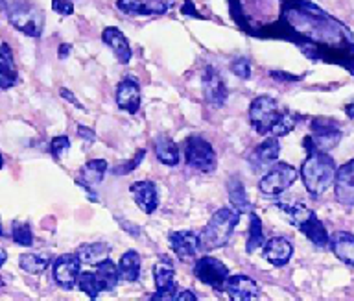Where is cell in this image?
Instances as JSON below:
<instances>
[{
  "label": "cell",
  "mask_w": 354,
  "mask_h": 301,
  "mask_svg": "<svg viewBox=\"0 0 354 301\" xmlns=\"http://www.w3.org/2000/svg\"><path fill=\"white\" fill-rule=\"evenodd\" d=\"M277 209H281L288 222L295 228H299L306 218H310V215H314V211L303 203H277Z\"/></svg>",
  "instance_id": "29"
},
{
  "label": "cell",
  "mask_w": 354,
  "mask_h": 301,
  "mask_svg": "<svg viewBox=\"0 0 354 301\" xmlns=\"http://www.w3.org/2000/svg\"><path fill=\"white\" fill-rule=\"evenodd\" d=\"M153 277L157 294L151 295V300H176V270L168 257H160L159 262L155 264Z\"/></svg>",
  "instance_id": "9"
},
{
  "label": "cell",
  "mask_w": 354,
  "mask_h": 301,
  "mask_svg": "<svg viewBox=\"0 0 354 301\" xmlns=\"http://www.w3.org/2000/svg\"><path fill=\"white\" fill-rule=\"evenodd\" d=\"M17 80H19V74H17L11 48L6 43H2L0 45V87L2 89H10V87L17 84Z\"/></svg>",
  "instance_id": "22"
},
{
  "label": "cell",
  "mask_w": 354,
  "mask_h": 301,
  "mask_svg": "<svg viewBox=\"0 0 354 301\" xmlns=\"http://www.w3.org/2000/svg\"><path fill=\"white\" fill-rule=\"evenodd\" d=\"M153 150L157 159H159L162 165H166V167H176L177 163H179V150H177V145L168 137V135H159V137L155 139Z\"/></svg>",
  "instance_id": "23"
},
{
  "label": "cell",
  "mask_w": 354,
  "mask_h": 301,
  "mask_svg": "<svg viewBox=\"0 0 354 301\" xmlns=\"http://www.w3.org/2000/svg\"><path fill=\"white\" fill-rule=\"evenodd\" d=\"M118 272H120V279H124V281H129V283L137 281L138 275H140V255L137 251L129 250L120 257Z\"/></svg>",
  "instance_id": "27"
},
{
  "label": "cell",
  "mask_w": 354,
  "mask_h": 301,
  "mask_svg": "<svg viewBox=\"0 0 354 301\" xmlns=\"http://www.w3.org/2000/svg\"><path fill=\"white\" fill-rule=\"evenodd\" d=\"M171 250L181 261L190 262L196 259L199 250V237L192 231H176L168 237Z\"/></svg>",
  "instance_id": "14"
},
{
  "label": "cell",
  "mask_w": 354,
  "mask_h": 301,
  "mask_svg": "<svg viewBox=\"0 0 354 301\" xmlns=\"http://www.w3.org/2000/svg\"><path fill=\"white\" fill-rule=\"evenodd\" d=\"M111 248L104 242H94V244H83L77 250L76 255L80 257V261L91 266H98L100 262H104L105 259H109Z\"/></svg>",
  "instance_id": "26"
},
{
  "label": "cell",
  "mask_w": 354,
  "mask_h": 301,
  "mask_svg": "<svg viewBox=\"0 0 354 301\" xmlns=\"http://www.w3.org/2000/svg\"><path fill=\"white\" fill-rule=\"evenodd\" d=\"M6 261H8V253H6L4 248H0V266H4Z\"/></svg>",
  "instance_id": "46"
},
{
  "label": "cell",
  "mask_w": 354,
  "mask_h": 301,
  "mask_svg": "<svg viewBox=\"0 0 354 301\" xmlns=\"http://www.w3.org/2000/svg\"><path fill=\"white\" fill-rule=\"evenodd\" d=\"M240 222V212H234L227 207H221L212 215L209 224L205 226L199 237V250L212 251L223 246L231 240L232 231Z\"/></svg>",
  "instance_id": "3"
},
{
  "label": "cell",
  "mask_w": 354,
  "mask_h": 301,
  "mask_svg": "<svg viewBox=\"0 0 354 301\" xmlns=\"http://www.w3.org/2000/svg\"><path fill=\"white\" fill-rule=\"evenodd\" d=\"M334 194L342 206H354V159L336 168Z\"/></svg>",
  "instance_id": "12"
},
{
  "label": "cell",
  "mask_w": 354,
  "mask_h": 301,
  "mask_svg": "<svg viewBox=\"0 0 354 301\" xmlns=\"http://www.w3.org/2000/svg\"><path fill=\"white\" fill-rule=\"evenodd\" d=\"M13 240L19 246H32L33 235L28 224H13Z\"/></svg>",
  "instance_id": "34"
},
{
  "label": "cell",
  "mask_w": 354,
  "mask_h": 301,
  "mask_svg": "<svg viewBox=\"0 0 354 301\" xmlns=\"http://www.w3.org/2000/svg\"><path fill=\"white\" fill-rule=\"evenodd\" d=\"M266 239H264V231H262V222H260V218L251 212L249 215V240H248V251L249 255L254 253V251L259 250L260 246H264Z\"/></svg>",
  "instance_id": "30"
},
{
  "label": "cell",
  "mask_w": 354,
  "mask_h": 301,
  "mask_svg": "<svg viewBox=\"0 0 354 301\" xmlns=\"http://www.w3.org/2000/svg\"><path fill=\"white\" fill-rule=\"evenodd\" d=\"M144 154H146V152L140 150V152H138V154H137V156H135V159H131V161H127L126 165H120V167H115V174H116V176H118V174H120V176H126V174L133 172V170H135V168L138 167V163L142 161Z\"/></svg>",
  "instance_id": "37"
},
{
  "label": "cell",
  "mask_w": 354,
  "mask_h": 301,
  "mask_svg": "<svg viewBox=\"0 0 354 301\" xmlns=\"http://www.w3.org/2000/svg\"><path fill=\"white\" fill-rule=\"evenodd\" d=\"M225 292L231 295L232 300L238 301H249L260 298V286L257 284V281L243 275V273H236V275L227 277Z\"/></svg>",
  "instance_id": "13"
},
{
  "label": "cell",
  "mask_w": 354,
  "mask_h": 301,
  "mask_svg": "<svg viewBox=\"0 0 354 301\" xmlns=\"http://www.w3.org/2000/svg\"><path fill=\"white\" fill-rule=\"evenodd\" d=\"M0 235H2V226H0Z\"/></svg>",
  "instance_id": "49"
},
{
  "label": "cell",
  "mask_w": 354,
  "mask_h": 301,
  "mask_svg": "<svg viewBox=\"0 0 354 301\" xmlns=\"http://www.w3.org/2000/svg\"><path fill=\"white\" fill-rule=\"evenodd\" d=\"M107 172V161L105 159H91L83 165L82 179L77 183L87 185V187H98L104 181V176Z\"/></svg>",
  "instance_id": "25"
},
{
  "label": "cell",
  "mask_w": 354,
  "mask_h": 301,
  "mask_svg": "<svg viewBox=\"0 0 354 301\" xmlns=\"http://www.w3.org/2000/svg\"><path fill=\"white\" fill-rule=\"evenodd\" d=\"M133 198L137 201L138 209L146 215L155 212L157 206H159V196H157V189H155L153 181H135L129 187Z\"/></svg>",
  "instance_id": "16"
},
{
  "label": "cell",
  "mask_w": 354,
  "mask_h": 301,
  "mask_svg": "<svg viewBox=\"0 0 354 301\" xmlns=\"http://www.w3.org/2000/svg\"><path fill=\"white\" fill-rule=\"evenodd\" d=\"M116 8L126 15H151L146 0H116Z\"/></svg>",
  "instance_id": "32"
},
{
  "label": "cell",
  "mask_w": 354,
  "mask_h": 301,
  "mask_svg": "<svg viewBox=\"0 0 354 301\" xmlns=\"http://www.w3.org/2000/svg\"><path fill=\"white\" fill-rule=\"evenodd\" d=\"M231 71L236 74L238 78L248 80L249 76H251V63H249V60H245V57H238L236 62H232Z\"/></svg>",
  "instance_id": "36"
},
{
  "label": "cell",
  "mask_w": 354,
  "mask_h": 301,
  "mask_svg": "<svg viewBox=\"0 0 354 301\" xmlns=\"http://www.w3.org/2000/svg\"><path fill=\"white\" fill-rule=\"evenodd\" d=\"M94 273H96V281H98L102 292H111V290H115L118 281H120L118 266H116L113 261H109V259H105L104 262H100Z\"/></svg>",
  "instance_id": "24"
},
{
  "label": "cell",
  "mask_w": 354,
  "mask_h": 301,
  "mask_svg": "<svg viewBox=\"0 0 354 301\" xmlns=\"http://www.w3.org/2000/svg\"><path fill=\"white\" fill-rule=\"evenodd\" d=\"M116 104L126 113H137L140 107V89L135 80H122L116 87Z\"/></svg>",
  "instance_id": "19"
},
{
  "label": "cell",
  "mask_w": 354,
  "mask_h": 301,
  "mask_svg": "<svg viewBox=\"0 0 354 301\" xmlns=\"http://www.w3.org/2000/svg\"><path fill=\"white\" fill-rule=\"evenodd\" d=\"M80 268H82V261L77 255H74V253L59 255L54 261L55 283L59 284L63 290H72L77 284V277L82 272Z\"/></svg>",
  "instance_id": "10"
},
{
  "label": "cell",
  "mask_w": 354,
  "mask_h": 301,
  "mask_svg": "<svg viewBox=\"0 0 354 301\" xmlns=\"http://www.w3.org/2000/svg\"><path fill=\"white\" fill-rule=\"evenodd\" d=\"M77 135H80L85 143H88V145H93L94 139H96V135H94L93 129L87 128V126H77Z\"/></svg>",
  "instance_id": "39"
},
{
  "label": "cell",
  "mask_w": 354,
  "mask_h": 301,
  "mask_svg": "<svg viewBox=\"0 0 354 301\" xmlns=\"http://www.w3.org/2000/svg\"><path fill=\"white\" fill-rule=\"evenodd\" d=\"M2 167H4V157L0 156V168H2Z\"/></svg>",
  "instance_id": "48"
},
{
  "label": "cell",
  "mask_w": 354,
  "mask_h": 301,
  "mask_svg": "<svg viewBox=\"0 0 354 301\" xmlns=\"http://www.w3.org/2000/svg\"><path fill=\"white\" fill-rule=\"evenodd\" d=\"M332 253L342 262L354 268V235L348 231H336L328 240Z\"/></svg>",
  "instance_id": "20"
},
{
  "label": "cell",
  "mask_w": 354,
  "mask_h": 301,
  "mask_svg": "<svg viewBox=\"0 0 354 301\" xmlns=\"http://www.w3.org/2000/svg\"><path fill=\"white\" fill-rule=\"evenodd\" d=\"M183 13H188V15H194V17L201 19V15H199V13L194 12V4H190V0H187V2H185V10H183Z\"/></svg>",
  "instance_id": "43"
},
{
  "label": "cell",
  "mask_w": 354,
  "mask_h": 301,
  "mask_svg": "<svg viewBox=\"0 0 354 301\" xmlns=\"http://www.w3.org/2000/svg\"><path fill=\"white\" fill-rule=\"evenodd\" d=\"M52 10L59 15H72L74 13V6L71 0H52Z\"/></svg>",
  "instance_id": "38"
},
{
  "label": "cell",
  "mask_w": 354,
  "mask_h": 301,
  "mask_svg": "<svg viewBox=\"0 0 354 301\" xmlns=\"http://www.w3.org/2000/svg\"><path fill=\"white\" fill-rule=\"evenodd\" d=\"M299 229H301L304 237H306L312 244L317 246V248H326V246H328L330 235L326 231L325 224L315 217V212L314 215H310V218H306V220L299 226Z\"/></svg>",
  "instance_id": "21"
},
{
  "label": "cell",
  "mask_w": 354,
  "mask_h": 301,
  "mask_svg": "<svg viewBox=\"0 0 354 301\" xmlns=\"http://www.w3.org/2000/svg\"><path fill=\"white\" fill-rule=\"evenodd\" d=\"M71 48H72L71 45H61L59 54H57V56H59V60H66V57H68V54H71Z\"/></svg>",
  "instance_id": "44"
},
{
  "label": "cell",
  "mask_w": 354,
  "mask_h": 301,
  "mask_svg": "<svg viewBox=\"0 0 354 301\" xmlns=\"http://www.w3.org/2000/svg\"><path fill=\"white\" fill-rule=\"evenodd\" d=\"M77 286H80V290H83L91 300H96L100 292H102L98 281H96V273L94 272H80Z\"/></svg>",
  "instance_id": "33"
},
{
  "label": "cell",
  "mask_w": 354,
  "mask_h": 301,
  "mask_svg": "<svg viewBox=\"0 0 354 301\" xmlns=\"http://www.w3.org/2000/svg\"><path fill=\"white\" fill-rule=\"evenodd\" d=\"M279 154H281V145H279V140L277 137H270V139H266L264 143H260L254 152L249 156V165L260 172V170H264L266 167H270L273 163H277L279 159Z\"/></svg>",
  "instance_id": "15"
},
{
  "label": "cell",
  "mask_w": 354,
  "mask_h": 301,
  "mask_svg": "<svg viewBox=\"0 0 354 301\" xmlns=\"http://www.w3.org/2000/svg\"><path fill=\"white\" fill-rule=\"evenodd\" d=\"M19 264L28 273H43L50 266V255H39V253H24L19 259Z\"/></svg>",
  "instance_id": "31"
},
{
  "label": "cell",
  "mask_w": 354,
  "mask_h": 301,
  "mask_svg": "<svg viewBox=\"0 0 354 301\" xmlns=\"http://www.w3.org/2000/svg\"><path fill=\"white\" fill-rule=\"evenodd\" d=\"M227 192H229V200L234 207H236L238 212H248L249 211V201L248 194H245V187H243L242 179L238 176H232L229 181H227Z\"/></svg>",
  "instance_id": "28"
},
{
  "label": "cell",
  "mask_w": 354,
  "mask_h": 301,
  "mask_svg": "<svg viewBox=\"0 0 354 301\" xmlns=\"http://www.w3.org/2000/svg\"><path fill=\"white\" fill-rule=\"evenodd\" d=\"M299 176L310 196H321L334 183L336 163L328 156V152L308 150V157L301 165Z\"/></svg>",
  "instance_id": "2"
},
{
  "label": "cell",
  "mask_w": 354,
  "mask_h": 301,
  "mask_svg": "<svg viewBox=\"0 0 354 301\" xmlns=\"http://www.w3.org/2000/svg\"><path fill=\"white\" fill-rule=\"evenodd\" d=\"M249 120L257 134L282 137L297 126L301 117L295 113L282 111L271 96H259L249 107Z\"/></svg>",
  "instance_id": "1"
},
{
  "label": "cell",
  "mask_w": 354,
  "mask_h": 301,
  "mask_svg": "<svg viewBox=\"0 0 354 301\" xmlns=\"http://www.w3.org/2000/svg\"><path fill=\"white\" fill-rule=\"evenodd\" d=\"M342 137V129L334 120L323 117L314 118L312 120V135L304 137V148L306 150L330 152L332 148H336Z\"/></svg>",
  "instance_id": "5"
},
{
  "label": "cell",
  "mask_w": 354,
  "mask_h": 301,
  "mask_svg": "<svg viewBox=\"0 0 354 301\" xmlns=\"http://www.w3.org/2000/svg\"><path fill=\"white\" fill-rule=\"evenodd\" d=\"M201 87H203L205 100L212 107L225 106L227 102V87L223 78L214 67H205L201 74Z\"/></svg>",
  "instance_id": "11"
},
{
  "label": "cell",
  "mask_w": 354,
  "mask_h": 301,
  "mask_svg": "<svg viewBox=\"0 0 354 301\" xmlns=\"http://www.w3.org/2000/svg\"><path fill=\"white\" fill-rule=\"evenodd\" d=\"M8 19L19 32L30 37H41L44 28V13L30 2H13L8 8Z\"/></svg>",
  "instance_id": "4"
},
{
  "label": "cell",
  "mask_w": 354,
  "mask_h": 301,
  "mask_svg": "<svg viewBox=\"0 0 354 301\" xmlns=\"http://www.w3.org/2000/svg\"><path fill=\"white\" fill-rule=\"evenodd\" d=\"M194 273L203 284H209L214 290H225V281L229 277V268L216 257L205 255L196 261Z\"/></svg>",
  "instance_id": "8"
},
{
  "label": "cell",
  "mask_w": 354,
  "mask_h": 301,
  "mask_svg": "<svg viewBox=\"0 0 354 301\" xmlns=\"http://www.w3.org/2000/svg\"><path fill=\"white\" fill-rule=\"evenodd\" d=\"M345 113H347L348 118H354V102L353 104H347V106H345Z\"/></svg>",
  "instance_id": "45"
},
{
  "label": "cell",
  "mask_w": 354,
  "mask_h": 301,
  "mask_svg": "<svg viewBox=\"0 0 354 301\" xmlns=\"http://www.w3.org/2000/svg\"><path fill=\"white\" fill-rule=\"evenodd\" d=\"M297 178L299 172L295 170V167L288 165V163H277L273 165V168L266 172L264 178L260 179L259 189L266 196H279L290 189L297 181Z\"/></svg>",
  "instance_id": "7"
},
{
  "label": "cell",
  "mask_w": 354,
  "mask_h": 301,
  "mask_svg": "<svg viewBox=\"0 0 354 301\" xmlns=\"http://www.w3.org/2000/svg\"><path fill=\"white\" fill-rule=\"evenodd\" d=\"M271 78L281 80V82H299V80H301V76H293V74L279 73V71H273V73H271Z\"/></svg>",
  "instance_id": "41"
},
{
  "label": "cell",
  "mask_w": 354,
  "mask_h": 301,
  "mask_svg": "<svg viewBox=\"0 0 354 301\" xmlns=\"http://www.w3.org/2000/svg\"><path fill=\"white\" fill-rule=\"evenodd\" d=\"M293 255L292 242L284 237H273L264 242V257L273 266H284Z\"/></svg>",
  "instance_id": "18"
},
{
  "label": "cell",
  "mask_w": 354,
  "mask_h": 301,
  "mask_svg": "<svg viewBox=\"0 0 354 301\" xmlns=\"http://www.w3.org/2000/svg\"><path fill=\"white\" fill-rule=\"evenodd\" d=\"M102 41L113 51L118 63H122V65L129 63V60H131V46H129V41L126 39V35L122 34L120 30L115 28V26H107L102 32Z\"/></svg>",
  "instance_id": "17"
},
{
  "label": "cell",
  "mask_w": 354,
  "mask_h": 301,
  "mask_svg": "<svg viewBox=\"0 0 354 301\" xmlns=\"http://www.w3.org/2000/svg\"><path fill=\"white\" fill-rule=\"evenodd\" d=\"M185 159L187 165L199 172H214L216 170V152L209 140L201 135H192L185 143Z\"/></svg>",
  "instance_id": "6"
},
{
  "label": "cell",
  "mask_w": 354,
  "mask_h": 301,
  "mask_svg": "<svg viewBox=\"0 0 354 301\" xmlns=\"http://www.w3.org/2000/svg\"><path fill=\"white\" fill-rule=\"evenodd\" d=\"M6 10V0H0V13Z\"/></svg>",
  "instance_id": "47"
},
{
  "label": "cell",
  "mask_w": 354,
  "mask_h": 301,
  "mask_svg": "<svg viewBox=\"0 0 354 301\" xmlns=\"http://www.w3.org/2000/svg\"><path fill=\"white\" fill-rule=\"evenodd\" d=\"M68 148H71V140H68V137H65V135L54 137L52 143H50V152H52V156H54L55 159H61V157L65 156L66 152H68Z\"/></svg>",
  "instance_id": "35"
},
{
  "label": "cell",
  "mask_w": 354,
  "mask_h": 301,
  "mask_svg": "<svg viewBox=\"0 0 354 301\" xmlns=\"http://www.w3.org/2000/svg\"><path fill=\"white\" fill-rule=\"evenodd\" d=\"M176 300H179V301H196V295H194L192 292H188V290H179V289H177Z\"/></svg>",
  "instance_id": "42"
},
{
  "label": "cell",
  "mask_w": 354,
  "mask_h": 301,
  "mask_svg": "<svg viewBox=\"0 0 354 301\" xmlns=\"http://www.w3.org/2000/svg\"><path fill=\"white\" fill-rule=\"evenodd\" d=\"M59 93H61V96H63V98H65V100L68 102V104H74V106H76L77 109H85V107H83L82 102L77 100L76 96L72 95V93H71V91H68V89H61Z\"/></svg>",
  "instance_id": "40"
}]
</instances>
